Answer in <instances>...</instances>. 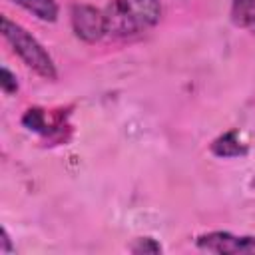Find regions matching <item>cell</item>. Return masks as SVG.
<instances>
[{
    "label": "cell",
    "mask_w": 255,
    "mask_h": 255,
    "mask_svg": "<svg viewBox=\"0 0 255 255\" xmlns=\"http://www.w3.org/2000/svg\"><path fill=\"white\" fill-rule=\"evenodd\" d=\"M129 251L135 255H157L161 253V245L153 237H137L129 245Z\"/></svg>",
    "instance_id": "9c48e42d"
},
{
    "label": "cell",
    "mask_w": 255,
    "mask_h": 255,
    "mask_svg": "<svg viewBox=\"0 0 255 255\" xmlns=\"http://www.w3.org/2000/svg\"><path fill=\"white\" fill-rule=\"evenodd\" d=\"M231 20L255 34V0H231Z\"/></svg>",
    "instance_id": "52a82bcc"
},
{
    "label": "cell",
    "mask_w": 255,
    "mask_h": 255,
    "mask_svg": "<svg viewBox=\"0 0 255 255\" xmlns=\"http://www.w3.org/2000/svg\"><path fill=\"white\" fill-rule=\"evenodd\" d=\"M70 22L74 34L86 44H96L108 34L104 10H98L96 6L90 4H72Z\"/></svg>",
    "instance_id": "3957f363"
},
{
    "label": "cell",
    "mask_w": 255,
    "mask_h": 255,
    "mask_svg": "<svg viewBox=\"0 0 255 255\" xmlns=\"http://www.w3.org/2000/svg\"><path fill=\"white\" fill-rule=\"evenodd\" d=\"M0 88L4 94H16L18 92V82H16V74H12L6 66L2 68V78H0Z\"/></svg>",
    "instance_id": "30bf717a"
},
{
    "label": "cell",
    "mask_w": 255,
    "mask_h": 255,
    "mask_svg": "<svg viewBox=\"0 0 255 255\" xmlns=\"http://www.w3.org/2000/svg\"><path fill=\"white\" fill-rule=\"evenodd\" d=\"M12 2L22 6L24 10H28L38 20H44V22H54L60 12L56 0H12Z\"/></svg>",
    "instance_id": "ba28073f"
},
{
    "label": "cell",
    "mask_w": 255,
    "mask_h": 255,
    "mask_svg": "<svg viewBox=\"0 0 255 255\" xmlns=\"http://www.w3.org/2000/svg\"><path fill=\"white\" fill-rule=\"evenodd\" d=\"M251 187H253V189H255V177H253V179H251Z\"/></svg>",
    "instance_id": "7c38bea8"
},
{
    "label": "cell",
    "mask_w": 255,
    "mask_h": 255,
    "mask_svg": "<svg viewBox=\"0 0 255 255\" xmlns=\"http://www.w3.org/2000/svg\"><path fill=\"white\" fill-rule=\"evenodd\" d=\"M22 124L28 129H32L36 133H42V135H50V133L58 131L60 126H62L58 118L50 116L42 108H30V110H26V114L22 116Z\"/></svg>",
    "instance_id": "8992f818"
},
{
    "label": "cell",
    "mask_w": 255,
    "mask_h": 255,
    "mask_svg": "<svg viewBox=\"0 0 255 255\" xmlns=\"http://www.w3.org/2000/svg\"><path fill=\"white\" fill-rule=\"evenodd\" d=\"M195 245L203 251L217 255H239L255 251V237L251 235H233L229 231H209L195 239Z\"/></svg>",
    "instance_id": "277c9868"
},
{
    "label": "cell",
    "mask_w": 255,
    "mask_h": 255,
    "mask_svg": "<svg viewBox=\"0 0 255 255\" xmlns=\"http://www.w3.org/2000/svg\"><path fill=\"white\" fill-rule=\"evenodd\" d=\"M211 153L217 155V157H223V159H229V157H241L247 153V145L239 139V133L237 129H229L225 133H221L219 137H215L209 145Z\"/></svg>",
    "instance_id": "5b68a950"
},
{
    "label": "cell",
    "mask_w": 255,
    "mask_h": 255,
    "mask_svg": "<svg viewBox=\"0 0 255 255\" xmlns=\"http://www.w3.org/2000/svg\"><path fill=\"white\" fill-rule=\"evenodd\" d=\"M0 251L2 253H12V241H10V237H8V231L2 227V231H0Z\"/></svg>",
    "instance_id": "8fae6325"
},
{
    "label": "cell",
    "mask_w": 255,
    "mask_h": 255,
    "mask_svg": "<svg viewBox=\"0 0 255 255\" xmlns=\"http://www.w3.org/2000/svg\"><path fill=\"white\" fill-rule=\"evenodd\" d=\"M104 18L110 36H133L159 22L161 4L159 0H112L104 10Z\"/></svg>",
    "instance_id": "6da1fadb"
},
{
    "label": "cell",
    "mask_w": 255,
    "mask_h": 255,
    "mask_svg": "<svg viewBox=\"0 0 255 255\" xmlns=\"http://www.w3.org/2000/svg\"><path fill=\"white\" fill-rule=\"evenodd\" d=\"M0 24H2V36H4V40L20 56V60L32 72H36L40 78L54 82L58 78V70H56V64H54L52 56L44 50V46L24 26L16 24L8 16H2Z\"/></svg>",
    "instance_id": "7a4b0ae2"
}]
</instances>
